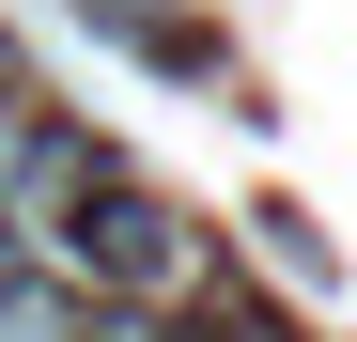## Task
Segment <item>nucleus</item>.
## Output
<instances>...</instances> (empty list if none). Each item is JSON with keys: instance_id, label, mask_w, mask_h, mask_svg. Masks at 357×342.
Here are the masks:
<instances>
[{"instance_id": "obj_1", "label": "nucleus", "mask_w": 357, "mask_h": 342, "mask_svg": "<svg viewBox=\"0 0 357 342\" xmlns=\"http://www.w3.org/2000/svg\"><path fill=\"white\" fill-rule=\"evenodd\" d=\"M93 296H140V311H202V296H233L218 280V234H187L155 187H125V171H93V202H78V249H63Z\"/></svg>"}, {"instance_id": "obj_2", "label": "nucleus", "mask_w": 357, "mask_h": 342, "mask_svg": "<svg viewBox=\"0 0 357 342\" xmlns=\"http://www.w3.org/2000/svg\"><path fill=\"white\" fill-rule=\"evenodd\" d=\"M78 327H93V280H63V265L0 280V342H78Z\"/></svg>"}, {"instance_id": "obj_3", "label": "nucleus", "mask_w": 357, "mask_h": 342, "mask_svg": "<svg viewBox=\"0 0 357 342\" xmlns=\"http://www.w3.org/2000/svg\"><path fill=\"white\" fill-rule=\"evenodd\" d=\"M171 342H280V327H249L233 296H202V311H171Z\"/></svg>"}]
</instances>
